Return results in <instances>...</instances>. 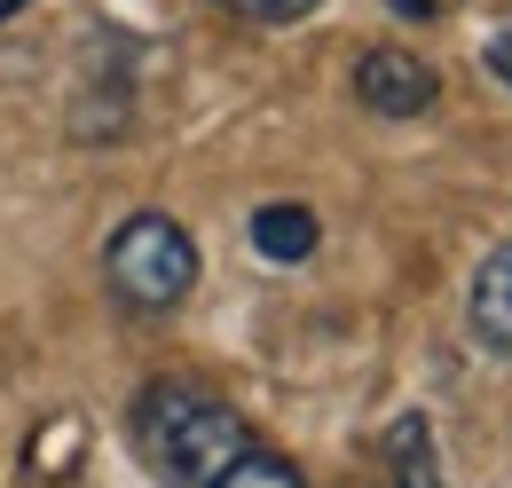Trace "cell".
Listing matches in <instances>:
<instances>
[{
    "label": "cell",
    "instance_id": "6da1fadb",
    "mask_svg": "<svg viewBox=\"0 0 512 488\" xmlns=\"http://www.w3.org/2000/svg\"><path fill=\"white\" fill-rule=\"evenodd\" d=\"M127 433H134V457H142L166 488H213L245 449H253L245 418H237L221 394L190 386V378H150V386L134 394Z\"/></svg>",
    "mask_w": 512,
    "mask_h": 488
},
{
    "label": "cell",
    "instance_id": "7a4b0ae2",
    "mask_svg": "<svg viewBox=\"0 0 512 488\" xmlns=\"http://www.w3.org/2000/svg\"><path fill=\"white\" fill-rule=\"evenodd\" d=\"M103 284L127 315H174L197 292V244L174 213H127L103 244Z\"/></svg>",
    "mask_w": 512,
    "mask_h": 488
},
{
    "label": "cell",
    "instance_id": "3957f363",
    "mask_svg": "<svg viewBox=\"0 0 512 488\" xmlns=\"http://www.w3.org/2000/svg\"><path fill=\"white\" fill-rule=\"evenodd\" d=\"M434 95H442V71L410 48H363L355 56V103L371 119H418V111H434Z\"/></svg>",
    "mask_w": 512,
    "mask_h": 488
},
{
    "label": "cell",
    "instance_id": "277c9868",
    "mask_svg": "<svg viewBox=\"0 0 512 488\" xmlns=\"http://www.w3.org/2000/svg\"><path fill=\"white\" fill-rule=\"evenodd\" d=\"M465 331H473L489 355H505V363H512V244L481 252L473 292H465Z\"/></svg>",
    "mask_w": 512,
    "mask_h": 488
},
{
    "label": "cell",
    "instance_id": "5b68a950",
    "mask_svg": "<svg viewBox=\"0 0 512 488\" xmlns=\"http://www.w3.org/2000/svg\"><path fill=\"white\" fill-rule=\"evenodd\" d=\"M316 213L308 205H260L253 213V252L260 260H276V268H300L308 252H316Z\"/></svg>",
    "mask_w": 512,
    "mask_h": 488
},
{
    "label": "cell",
    "instance_id": "8992f818",
    "mask_svg": "<svg viewBox=\"0 0 512 488\" xmlns=\"http://www.w3.org/2000/svg\"><path fill=\"white\" fill-rule=\"evenodd\" d=\"M386 465H394V488H449L426 418H394V426H386Z\"/></svg>",
    "mask_w": 512,
    "mask_h": 488
},
{
    "label": "cell",
    "instance_id": "52a82bcc",
    "mask_svg": "<svg viewBox=\"0 0 512 488\" xmlns=\"http://www.w3.org/2000/svg\"><path fill=\"white\" fill-rule=\"evenodd\" d=\"M213 488H308V473H300L292 457H276V449H245Z\"/></svg>",
    "mask_w": 512,
    "mask_h": 488
},
{
    "label": "cell",
    "instance_id": "ba28073f",
    "mask_svg": "<svg viewBox=\"0 0 512 488\" xmlns=\"http://www.w3.org/2000/svg\"><path fill=\"white\" fill-rule=\"evenodd\" d=\"M213 8H229L245 24H300V16H316L323 0H213Z\"/></svg>",
    "mask_w": 512,
    "mask_h": 488
},
{
    "label": "cell",
    "instance_id": "9c48e42d",
    "mask_svg": "<svg viewBox=\"0 0 512 488\" xmlns=\"http://www.w3.org/2000/svg\"><path fill=\"white\" fill-rule=\"evenodd\" d=\"M489 71L512 87V32H497V40H489Z\"/></svg>",
    "mask_w": 512,
    "mask_h": 488
},
{
    "label": "cell",
    "instance_id": "30bf717a",
    "mask_svg": "<svg viewBox=\"0 0 512 488\" xmlns=\"http://www.w3.org/2000/svg\"><path fill=\"white\" fill-rule=\"evenodd\" d=\"M394 16H434V0H394Z\"/></svg>",
    "mask_w": 512,
    "mask_h": 488
}]
</instances>
